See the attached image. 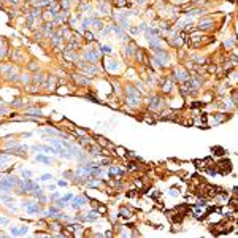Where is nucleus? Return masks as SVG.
Returning <instances> with one entry per match:
<instances>
[{"mask_svg": "<svg viewBox=\"0 0 238 238\" xmlns=\"http://www.w3.org/2000/svg\"><path fill=\"white\" fill-rule=\"evenodd\" d=\"M126 100L127 105H130V107H138L141 102V95H140L138 89H135L134 86H126Z\"/></svg>", "mask_w": 238, "mask_h": 238, "instance_id": "nucleus-1", "label": "nucleus"}, {"mask_svg": "<svg viewBox=\"0 0 238 238\" xmlns=\"http://www.w3.org/2000/svg\"><path fill=\"white\" fill-rule=\"evenodd\" d=\"M216 168L221 171L222 175H227V173H230V170H232V163H230V161L229 159H222V161H219L216 163Z\"/></svg>", "mask_w": 238, "mask_h": 238, "instance_id": "nucleus-2", "label": "nucleus"}, {"mask_svg": "<svg viewBox=\"0 0 238 238\" xmlns=\"http://www.w3.org/2000/svg\"><path fill=\"white\" fill-rule=\"evenodd\" d=\"M167 214H168V221L171 222V224H176V222L179 224V222H181L183 219H184V214L178 213L176 210H175L173 213H167Z\"/></svg>", "mask_w": 238, "mask_h": 238, "instance_id": "nucleus-3", "label": "nucleus"}, {"mask_svg": "<svg viewBox=\"0 0 238 238\" xmlns=\"http://www.w3.org/2000/svg\"><path fill=\"white\" fill-rule=\"evenodd\" d=\"M48 229L53 230V232H62V229H64V225L59 222V219H53L51 222L48 224Z\"/></svg>", "mask_w": 238, "mask_h": 238, "instance_id": "nucleus-4", "label": "nucleus"}, {"mask_svg": "<svg viewBox=\"0 0 238 238\" xmlns=\"http://www.w3.org/2000/svg\"><path fill=\"white\" fill-rule=\"evenodd\" d=\"M26 105H27V100L24 97H16V99L11 102V107L13 108H22V107H26Z\"/></svg>", "mask_w": 238, "mask_h": 238, "instance_id": "nucleus-5", "label": "nucleus"}, {"mask_svg": "<svg viewBox=\"0 0 238 238\" xmlns=\"http://www.w3.org/2000/svg\"><path fill=\"white\" fill-rule=\"evenodd\" d=\"M26 210H27V213H29V214H38V213L41 211V206L38 205V203H32L30 206H27Z\"/></svg>", "mask_w": 238, "mask_h": 238, "instance_id": "nucleus-6", "label": "nucleus"}, {"mask_svg": "<svg viewBox=\"0 0 238 238\" xmlns=\"http://www.w3.org/2000/svg\"><path fill=\"white\" fill-rule=\"evenodd\" d=\"M94 138H97V141H99V145L100 146H103V148H107V146H111L110 145V141H108L105 136H102V135H94Z\"/></svg>", "mask_w": 238, "mask_h": 238, "instance_id": "nucleus-7", "label": "nucleus"}, {"mask_svg": "<svg viewBox=\"0 0 238 238\" xmlns=\"http://www.w3.org/2000/svg\"><path fill=\"white\" fill-rule=\"evenodd\" d=\"M86 217H87V221H89V222L97 221V219L100 217V213L97 211V210H92V211H89V213H87V216H86Z\"/></svg>", "mask_w": 238, "mask_h": 238, "instance_id": "nucleus-8", "label": "nucleus"}, {"mask_svg": "<svg viewBox=\"0 0 238 238\" xmlns=\"http://www.w3.org/2000/svg\"><path fill=\"white\" fill-rule=\"evenodd\" d=\"M26 114H29V116H40L41 114V110L40 108H27V110H24Z\"/></svg>", "mask_w": 238, "mask_h": 238, "instance_id": "nucleus-9", "label": "nucleus"}, {"mask_svg": "<svg viewBox=\"0 0 238 238\" xmlns=\"http://www.w3.org/2000/svg\"><path fill=\"white\" fill-rule=\"evenodd\" d=\"M35 161H37V162H43V163H51L53 159L51 157H46V156H43V154H37Z\"/></svg>", "mask_w": 238, "mask_h": 238, "instance_id": "nucleus-10", "label": "nucleus"}, {"mask_svg": "<svg viewBox=\"0 0 238 238\" xmlns=\"http://www.w3.org/2000/svg\"><path fill=\"white\" fill-rule=\"evenodd\" d=\"M73 80H75V83H78V84H83V86H87V84H89V81L86 80L83 75H75V78H73Z\"/></svg>", "mask_w": 238, "mask_h": 238, "instance_id": "nucleus-11", "label": "nucleus"}, {"mask_svg": "<svg viewBox=\"0 0 238 238\" xmlns=\"http://www.w3.org/2000/svg\"><path fill=\"white\" fill-rule=\"evenodd\" d=\"M78 143H80V145H83V146H89V145H91V138H89V136L81 135L80 138H78Z\"/></svg>", "mask_w": 238, "mask_h": 238, "instance_id": "nucleus-12", "label": "nucleus"}, {"mask_svg": "<svg viewBox=\"0 0 238 238\" xmlns=\"http://www.w3.org/2000/svg\"><path fill=\"white\" fill-rule=\"evenodd\" d=\"M94 181H91V179H87V186L89 187H99V186H102V181H100V178H92Z\"/></svg>", "mask_w": 238, "mask_h": 238, "instance_id": "nucleus-13", "label": "nucleus"}, {"mask_svg": "<svg viewBox=\"0 0 238 238\" xmlns=\"http://www.w3.org/2000/svg\"><path fill=\"white\" fill-rule=\"evenodd\" d=\"M121 216H122V217H130L132 216V208L122 206V208H121Z\"/></svg>", "mask_w": 238, "mask_h": 238, "instance_id": "nucleus-14", "label": "nucleus"}, {"mask_svg": "<svg viewBox=\"0 0 238 238\" xmlns=\"http://www.w3.org/2000/svg\"><path fill=\"white\" fill-rule=\"evenodd\" d=\"M5 53H6V41L5 40H0V59L5 56Z\"/></svg>", "mask_w": 238, "mask_h": 238, "instance_id": "nucleus-15", "label": "nucleus"}, {"mask_svg": "<svg viewBox=\"0 0 238 238\" xmlns=\"http://www.w3.org/2000/svg\"><path fill=\"white\" fill-rule=\"evenodd\" d=\"M135 170H140V167L135 162H127V171H135Z\"/></svg>", "mask_w": 238, "mask_h": 238, "instance_id": "nucleus-16", "label": "nucleus"}, {"mask_svg": "<svg viewBox=\"0 0 238 238\" xmlns=\"http://www.w3.org/2000/svg\"><path fill=\"white\" fill-rule=\"evenodd\" d=\"M162 91H163V92H167V94H168V92H171V81H170V80H167V84L163 83V86H162Z\"/></svg>", "mask_w": 238, "mask_h": 238, "instance_id": "nucleus-17", "label": "nucleus"}, {"mask_svg": "<svg viewBox=\"0 0 238 238\" xmlns=\"http://www.w3.org/2000/svg\"><path fill=\"white\" fill-rule=\"evenodd\" d=\"M213 153L216 156H225V151L222 149V148H219V146H214L213 148Z\"/></svg>", "mask_w": 238, "mask_h": 238, "instance_id": "nucleus-18", "label": "nucleus"}, {"mask_svg": "<svg viewBox=\"0 0 238 238\" xmlns=\"http://www.w3.org/2000/svg\"><path fill=\"white\" fill-rule=\"evenodd\" d=\"M21 176L24 179H29V178H32V171H30V170H22L21 171Z\"/></svg>", "mask_w": 238, "mask_h": 238, "instance_id": "nucleus-19", "label": "nucleus"}, {"mask_svg": "<svg viewBox=\"0 0 238 238\" xmlns=\"http://www.w3.org/2000/svg\"><path fill=\"white\" fill-rule=\"evenodd\" d=\"M27 68H29V70H35V72H37V70L40 68V65H38V64H37V62H35V60H32V62H30L29 65H27Z\"/></svg>", "mask_w": 238, "mask_h": 238, "instance_id": "nucleus-20", "label": "nucleus"}, {"mask_svg": "<svg viewBox=\"0 0 238 238\" xmlns=\"http://www.w3.org/2000/svg\"><path fill=\"white\" fill-rule=\"evenodd\" d=\"M91 24H94V26L97 27V29H103V22L100 21V19H92V22H91Z\"/></svg>", "mask_w": 238, "mask_h": 238, "instance_id": "nucleus-21", "label": "nucleus"}, {"mask_svg": "<svg viewBox=\"0 0 238 238\" xmlns=\"http://www.w3.org/2000/svg\"><path fill=\"white\" fill-rule=\"evenodd\" d=\"M194 163H195L198 168H205V167H206V161H205V159H203V161H198V159H197V161H194Z\"/></svg>", "mask_w": 238, "mask_h": 238, "instance_id": "nucleus-22", "label": "nucleus"}, {"mask_svg": "<svg viewBox=\"0 0 238 238\" xmlns=\"http://www.w3.org/2000/svg\"><path fill=\"white\" fill-rule=\"evenodd\" d=\"M97 211L100 214H107V206L105 205H97Z\"/></svg>", "mask_w": 238, "mask_h": 238, "instance_id": "nucleus-23", "label": "nucleus"}, {"mask_svg": "<svg viewBox=\"0 0 238 238\" xmlns=\"http://www.w3.org/2000/svg\"><path fill=\"white\" fill-rule=\"evenodd\" d=\"M49 179H53V175L51 173H45V175H41L40 181H49Z\"/></svg>", "mask_w": 238, "mask_h": 238, "instance_id": "nucleus-24", "label": "nucleus"}, {"mask_svg": "<svg viewBox=\"0 0 238 238\" xmlns=\"http://www.w3.org/2000/svg\"><path fill=\"white\" fill-rule=\"evenodd\" d=\"M27 232H29V227H27V225L19 227V235H27Z\"/></svg>", "mask_w": 238, "mask_h": 238, "instance_id": "nucleus-25", "label": "nucleus"}, {"mask_svg": "<svg viewBox=\"0 0 238 238\" xmlns=\"http://www.w3.org/2000/svg\"><path fill=\"white\" fill-rule=\"evenodd\" d=\"M10 235H13V237H19V229H18V227H11Z\"/></svg>", "mask_w": 238, "mask_h": 238, "instance_id": "nucleus-26", "label": "nucleus"}, {"mask_svg": "<svg viewBox=\"0 0 238 238\" xmlns=\"http://www.w3.org/2000/svg\"><path fill=\"white\" fill-rule=\"evenodd\" d=\"M75 176V173H73L72 170H65L64 171V178H73Z\"/></svg>", "mask_w": 238, "mask_h": 238, "instance_id": "nucleus-27", "label": "nucleus"}, {"mask_svg": "<svg viewBox=\"0 0 238 238\" xmlns=\"http://www.w3.org/2000/svg\"><path fill=\"white\" fill-rule=\"evenodd\" d=\"M116 149H118V154L121 156V157H124V156H127V151L124 149V148H121V146H119V148H116Z\"/></svg>", "mask_w": 238, "mask_h": 238, "instance_id": "nucleus-28", "label": "nucleus"}, {"mask_svg": "<svg viewBox=\"0 0 238 238\" xmlns=\"http://www.w3.org/2000/svg\"><path fill=\"white\" fill-rule=\"evenodd\" d=\"M49 235L51 233H48V232H38V230L35 232V237H49Z\"/></svg>", "mask_w": 238, "mask_h": 238, "instance_id": "nucleus-29", "label": "nucleus"}, {"mask_svg": "<svg viewBox=\"0 0 238 238\" xmlns=\"http://www.w3.org/2000/svg\"><path fill=\"white\" fill-rule=\"evenodd\" d=\"M76 219L80 222H86V221H87V217H86L84 214H76Z\"/></svg>", "mask_w": 238, "mask_h": 238, "instance_id": "nucleus-30", "label": "nucleus"}, {"mask_svg": "<svg viewBox=\"0 0 238 238\" xmlns=\"http://www.w3.org/2000/svg\"><path fill=\"white\" fill-rule=\"evenodd\" d=\"M0 200H2V202H11V200H13V197H10V195H0Z\"/></svg>", "mask_w": 238, "mask_h": 238, "instance_id": "nucleus-31", "label": "nucleus"}, {"mask_svg": "<svg viewBox=\"0 0 238 238\" xmlns=\"http://www.w3.org/2000/svg\"><path fill=\"white\" fill-rule=\"evenodd\" d=\"M32 203H33V202H30V200H24V202L21 203V206H24V208H27V206H30Z\"/></svg>", "mask_w": 238, "mask_h": 238, "instance_id": "nucleus-32", "label": "nucleus"}, {"mask_svg": "<svg viewBox=\"0 0 238 238\" xmlns=\"http://www.w3.org/2000/svg\"><path fill=\"white\" fill-rule=\"evenodd\" d=\"M102 51H103L105 54H110L111 49H110V46H102Z\"/></svg>", "mask_w": 238, "mask_h": 238, "instance_id": "nucleus-33", "label": "nucleus"}, {"mask_svg": "<svg viewBox=\"0 0 238 238\" xmlns=\"http://www.w3.org/2000/svg\"><path fill=\"white\" fill-rule=\"evenodd\" d=\"M170 195H173V197H178L179 195V192H176V189H170Z\"/></svg>", "mask_w": 238, "mask_h": 238, "instance_id": "nucleus-34", "label": "nucleus"}, {"mask_svg": "<svg viewBox=\"0 0 238 238\" xmlns=\"http://www.w3.org/2000/svg\"><path fill=\"white\" fill-rule=\"evenodd\" d=\"M51 198H53V200H57V198H59V192L53 190V195H51Z\"/></svg>", "mask_w": 238, "mask_h": 238, "instance_id": "nucleus-35", "label": "nucleus"}, {"mask_svg": "<svg viewBox=\"0 0 238 238\" xmlns=\"http://www.w3.org/2000/svg\"><path fill=\"white\" fill-rule=\"evenodd\" d=\"M0 224H2V225H6V224H8V219H6V217H2V219H0Z\"/></svg>", "mask_w": 238, "mask_h": 238, "instance_id": "nucleus-36", "label": "nucleus"}, {"mask_svg": "<svg viewBox=\"0 0 238 238\" xmlns=\"http://www.w3.org/2000/svg\"><path fill=\"white\" fill-rule=\"evenodd\" d=\"M57 184H59V186H62V187H65V186H67V181H64V179H60V181H57Z\"/></svg>", "mask_w": 238, "mask_h": 238, "instance_id": "nucleus-37", "label": "nucleus"}, {"mask_svg": "<svg viewBox=\"0 0 238 238\" xmlns=\"http://www.w3.org/2000/svg\"><path fill=\"white\" fill-rule=\"evenodd\" d=\"M86 38H87V40H94V37H92V33H91V32L86 33Z\"/></svg>", "mask_w": 238, "mask_h": 238, "instance_id": "nucleus-38", "label": "nucleus"}, {"mask_svg": "<svg viewBox=\"0 0 238 238\" xmlns=\"http://www.w3.org/2000/svg\"><path fill=\"white\" fill-rule=\"evenodd\" d=\"M48 190H51V192H53V190H56V186H54V184H49V186H48Z\"/></svg>", "mask_w": 238, "mask_h": 238, "instance_id": "nucleus-39", "label": "nucleus"}, {"mask_svg": "<svg viewBox=\"0 0 238 238\" xmlns=\"http://www.w3.org/2000/svg\"><path fill=\"white\" fill-rule=\"evenodd\" d=\"M111 235H113V232H111V230H108V232L105 233V237H111Z\"/></svg>", "mask_w": 238, "mask_h": 238, "instance_id": "nucleus-40", "label": "nucleus"}]
</instances>
